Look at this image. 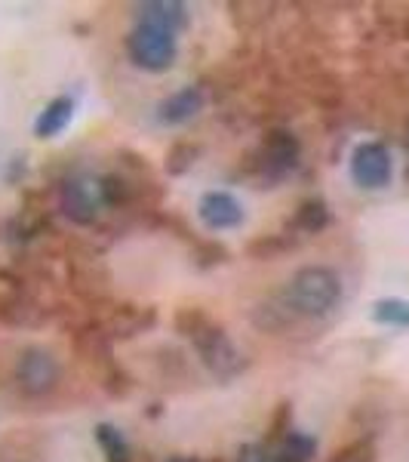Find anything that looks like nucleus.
<instances>
[{
    "mask_svg": "<svg viewBox=\"0 0 409 462\" xmlns=\"http://www.w3.org/2000/svg\"><path fill=\"white\" fill-rule=\"evenodd\" d=\"M176 333L191 342V348L197 352L200 364L215 376V379H234L237 374L247 370V357L241 355V348L234 346L232 337L225 333V327H219L206 315V309L200 305H182L173 315Z\"/></svg>",
    "mask_w": 409,
    "mask_h": 462,
    "instance_id": "1",
    "label": "nucleus"
},
{
    "mask_svg": "<svg viewBox=\"0 0 409 462\" xmlns=\"http://www.w3.org/2000/svg\"><path fill=\"white\" fill-rule=\"evenodd\" d=\"M299 318H326L341 302V278L326 265H304L280 293Z\"/></svg>",
    "mask_w": 409,
    "mask_h": 462,
    "instance_id": "2",
    "label": "nucleus"
},
{
    "mask_svg": "<svg viewBox=\"0 0 409 462\" xmlns=\"http://www.w3.org/2000/svg\"><path fill=\"white\" fill-rule=\"evenodd\" d=\"M302 161V143L295 133L284 130V126H274L262 136L256 152L247 161V173L259 182H280L284 176L293 173Z\"/></svg>",
    "mask_w": 409,
    "mask_h": 462,
    "instance_id": "3",
    "label": "nucleus"
},
{
    "mask_svg": "<svg viewBox=\"0 0 409 462\" xmlns=\"http://www.w3.org/2000/svg\"><path fill=\"white\" fill-rule=\"evenodd\" d=\"M126 56L142 71H151V74L169 71L178 59V37L163 32L158 25L136 22V28L126 34Z\"/></svg>",
    "mask_w": 409,
    "mask_h": 462,
    "instance_id": "4",
    "label": "nucleus"
},
{
    "mask_svg": "<svg viewBox=\"0 0 409 462\" xmlns=\"http://www.w3.org/2000/svg\"><path fill=\"white\" fill-rule=\"evenodd\" d=\"M13 383L25 398H47L62 383V364L50 348L28 346L22 348L16 364H13Z\"/></svg>",
    "mask_w": 409,
    "mask_h": 462,
    "instance_id": "5",
    "label": "nucleus"
},
{
    "mask_svg": "<svg viewBox=\"0 0 409 462\" xmlns=\"http://www.w3.org/2000/svg\"><path fill=\"white\" fill-rule=\"evenodd\" d=\"M59 210L80 228L95 226L102 213L99 182H93L86 176H68L59 185Z\"/></svg>",
    "mask_w": 409,
    "mask_h": 462,
    "instance_id": "6",
    "label": "nucleus"
},
{
    "mask_svg": "<svg viewBox=\"0 0 409 462\" xmlns=\"http://www.w3.org/2000/svg\"><path fill=\"white\" fill-rule=\"evenodd\" d=\"M394 176V161L388 145L382 143H360L351 152V179L354 185L367 191H378L385 185H391Z\"/></svg>",
    "mask_w": 409,
    "mask_h": 462,
    "instance_id": "7",
    "label": "nucleus"
},
{
    "mask_svg": "<svg viewBox=\"0 0 409 462\" xmlns=\"http://www.w3.org/2000/svg\"><path fill=\"white\" fill-rule=\"evenodd\" d=\"M243 204L237 200L232 191L213 189L197 200V219L204 222L210 231H232L243 226Z\"/></svg>",
    "mask_w": 409,
    "mask_h": 462,
    "instance_id": "8",
    "label": "nucleus"
},
{
    "mask_svg": "<svg viewBox=\"0 0 409 462\" xmlns=\"http://www.w3.org/2000/svg\"><path fill=\"white\" fill-rule=\"evenodd\" d=\"M204 106H206L204 87L188 84V87L176 89V93H169L167 99H160L154 117H158L160 126H182V124L195 121L200 111H204Z\"/></svg>",
    "mask_w": 409,
    "mask_h": 462,
    "instance_id": "9",
    "label": "nucleus"
},
{
    "mask_svg": "<svg viewBox=\"0 0 409 462\" xmlns=\"http://www.w3.org/2000/svg\"><path fill=\"white\" fill-rule=\"evenodd\" d=\"M154 324H158V309H151V305H117L108 318H102V327H105L111 342L132 339L139 333L151 330Z\"/></svg>",
    "mask_w": 409,
    "mask_h": 462,
    "instance_id": "10",
    "label": "nucleus"
},
{
    "mask_svg": "<svg viewBox=\"0 0 409 462\" xmlns=\"http://www.w3.org/2000/svg\"><path fill=\"white\" fill-rule=\"evenodd\" d=\"M0 320L10 327H41L47 320V309L34 302L19 284L0 293Z\"/></svg>",
    "mask_w": 409,
    "mask_h": 462,
    "instance_id": "11",
    "label": "nucleus"
},
{
    "mask_svg": "<svg viewBox=\"0 0 409 462\" xmlns=\"http://www.w3.org/2000/svg\"><path fill=\"white\" fill-rule=\"evenodd\" d=\"M139 22L178 34L182 28H188V6L178 4V0H148V4L139 6Z\"/></svg>",
    "mask_w": 409,
    "mask_h": 462,
    "instance_id": "12",
    "label": "nucleus"
},
{
    "mask_svg": "<svg viewBox=\"0 0 409 462\" xmlns=\"http://www.w3.org/2000/svg\"><path fill=\"white\" fill-rule=\"evenodd\" d=\"M74 99L71 96H56L47 106L41 108V115L34 117V136L37 139H56L68 130V124L74 121Z\"/></svg>",
    "mask_w": 409,
    "mask_h": 462,
    "instance_id": "13",
    "label": "nucleus"
},
{
    "mask_svg": "<svg viewBox=\"0 0 409 462\" xmlns=\"http://www.w3.org/2000/svg\"><path fill=\"white\" fill-rule=\"evenodd\" d=\"M295 320H302V318L289 309L284 296H277V300H265L252 309V324H256L262 333H286Z\"/></svg>",
    "mask_w": 409,
    "mask_h": 462,
    "instance_id": "14",
    "label": "nucleus"
},
{
    "mask_svg": "<svg viewBox=\"0 0 409 462\" xmlns=\"http://www.w3.org/2000/svg\"><path fill=\"white\" fill-rule=\"evenodd\" d=\"M330 226V207L323 198H308L295 207V213L289 216V228L293 235H321Z\"/></svg>",
    "mask_w": 409,
    "mask_h": 462,
    "instance_id": "15",
    "label": "nucleus"
},
{
    "mask_svg": "<svg viewBox=\"0 0 409 462\" xmlns=\"http://www.w3.org/2000/svg\"><path fill=\"white\" fill-rule=\"evenodd\" d=\"M317 457V441L308 431H289L274 450V462H311Z\"/></svg>",
    "mask_w": 409,
    "mask_h": 462,
    "instance_id": "16",
    "label": "nucleus"
},
{
    "mask_svg": "<svg viewBox=\"0 0 409 462\" xmlns=\"http://www.w3.org/2000/svg\"><path fill=\"white\" fill-rule=\"evenodd\" d=\"M95 441H99L102 453H105V462H132V450L130 441L123 438V431L111 422H99L95 426Z\"/></svg>",
    "mask_w": 409,
    "mask_h": 462,
    "instance_id": "17",
    "label": "nucleus"
},
{
    "mask_svg": "<svg viewBox=\"0 0 409 462\" xmlns=\"http://www.w3.org/2000/svg\"><path fill=\"white\" fill-rule=\"evenodd\" d=\"M295 247V237H289L286 231H280V235H259L256 241H250L247 253L252 259H259V263H265V259H277L284 256Z\"/></svg>",
    "mask_w": 409,
    "mask_h": 462,
    "instance_id": "18",
    "label": "nucleus"
},
{
    "mask_svg": "<svg viewBox=\"0 0 409 462\" xmlns=\"http://www.w3.org/2000/svg\"><path fill=\"white\" fill-rule=\"evenodd\" d=\"M197 158H200V148L195 143H185V139H182V143L169 145L167 163H163V167H167L169 176H185L197 163Z\"/></svg>",
    "mask_w": 409,
    "mask_h": 462,
    "instance_id": "19",
    "label": "nucleus"
},
{
    "mask_svg": "<svg viewBox=\"0 0 409 462\" xmlns=\"http://www.w3.org/2000/svg\"><path fill=\"white\" fill-rule=\"evenodd\" d=\"M373 320L385 327H409V300H378L373 305Z\"/></svg>",
    "mask_w": 409,
    "mask_h": 462,
    "instance_id": "20",
    "label": "nucleus"
},
{
    "mask_svg": "<svg viewBox=\"0 0 409 462\" xmlns=\"http://www.w3.org/2000/svg\"><path fill=\"white\" fill-rule=\"evenodd\" d=\"M293 431V407L286 404H277V410H274L271 422H268V431H265V441L268 444H280L284 438Z\"/></svg>",
    "mask_w": 409,
    "mask_h": 462,
    "instance_id": "21",
    "label": "nucleus"
},
{
    "mask_svg": "<svg viewBox=\"0 0 409 462\" xmlns=\"http://www.w3.org/2000/svg\"><path fill=\"white\" fill-rule=\"evenodd\" d=\"M195 259L200 268H210V265H219V263H228V250L215 241H197L195 244Z\"/></svg>",
    "mask_w": 409,
    "mask_h": 462,
    "instance_id": "22",
    "label": "nucleus"
},
{
    "mask_svg": "<svg viewBox=\"0 0 409 462\" xmlns=\"http://www.w3.org/2000/svg\"><path fill=\"white\" fill-rule=\"evenodd\" d=\"M234 462H274V457L268 453L265 444H243L241 450H237Z\"/></svg>",
    "mask_w": 409,
    "mask_h": 462,
    "instance_id": "23",
    "label": "nucleus"
},
{
    "mask_svg": "<svg viewBox=\"0 0 409 462\" xmlns=\"http://www.w3.org/2000/svg\"><path fill=\"white\" fill-rule=\"evenodd\" d=\"M167 462H197V459H191V457H169Z\"/></svg>",
    "mask_w": 409,
    "mask_h": 462,
    "instance_id": "24",
    "label": "nucleus"
},
{
    "mask_svg": "<svg viewBox=\"0 0 409 462\" xmlns=\"http://www.w3.org/2000/svg\"><path fill=\"white\" fill-rule=\"evenodd\" d=\"M336 462H351V459H336Z\"/></svg>",
    "mask_w": 409,
    "mask_h": 462,
    "instance_id": "25",
    "label": "nucleus"
}]
</instances>
